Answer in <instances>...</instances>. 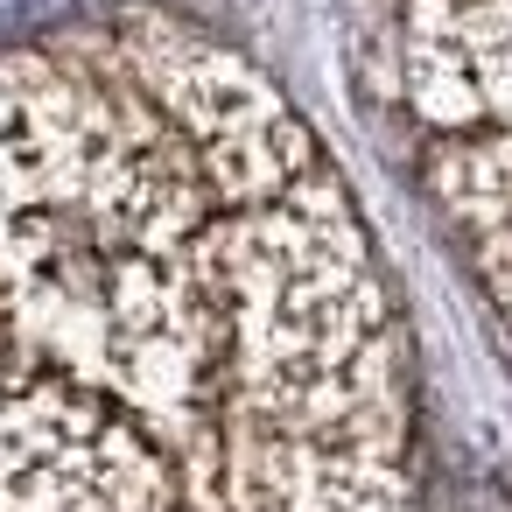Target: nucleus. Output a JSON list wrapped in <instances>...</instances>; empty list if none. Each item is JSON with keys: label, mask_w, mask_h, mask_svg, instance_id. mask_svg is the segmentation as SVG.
<instances>
[]
</instances>
